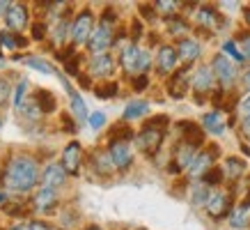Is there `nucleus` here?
<instances>
[{"label":"nucleus","instance_id":"4","mask_svg":"<svg viewBox=\"0 0 250 230\" xmlns=\"http://www.w3.org/2000/svg\"><path fill=\"white\" fill-rule=\"evenodd\" d=\"M92 12L90 9H83L81 14L76 16V21L71 23V39L81 44V42H90V35H92Z\"/></svg>","mask_w":250,"mask_h":230},{"label":"nucleus","instance_id":"23","mask_svg":"<svg viewBox=\"0 0 250 230\" xmlns=\"http://www.w3.org/2000/svg\"><path fill=\"white\" fill-rule=\"evenodd\" d=\"M35 101H37V106L42 113H53L55 111V97L51 94L48 90H37V94H35Z\"/></svg>","mask_w":250,"mask_h":230},{"label":"nucleus","instance_id":"58","mask_svg":"<svg viewBox=\"0 0 250 230\" xmlns=\"http://www.w3.org/2000/svg\"><path fill=\"white\" fill-rule=\"evenodd\" d=\"M85 230H99V228H97V226H90V228H85Z\"/></svg>","mask_w":250,"mask_h":230},{"label":"nucleus","instance_id":"41","mask_svg":"<svg viewBox=\"0 0 250 230\" xmlns=\"http://www.w3.org/2000/svg\"><path fill=\"white\" fill-rule=\"evenodd\" d=\"M0 44H5L7 48H16V37H12L9 32H0Z\"/></svg>","mask_w":250,"mask_h":230},{"label":"nucleus","instance_id":"12","mask_svg":"<svg viewBox=\"0 0 250 230\" xmlns=\"http://www.w3.org/2000/svg\"><path fill=\"white\" fill-rule=\"evenodd\" d=\"M207 212L211 216H216V219L225 216L229 212V196H225V193H213V196H209V200H207Z\"/></svg>","mask_w":250,"mask_h":230},{"label":"nucleus","instance_id":"35","mask_svg":"<svg viewBox=\"0 0 250 230\" xmlns=\"http://www.w3.org/2000/svg\"><path fill=\"white\" fill-rule=\"evenodd\" d=\"M147 127H154V129H163L167 127V115H159V117H152V120H147Z\"/></svg>","mask_w":250,"mask_h":230},{"label":"nucleus","instance_id":"29","mask_svg":"<svg viewBox=\"0 0 250 230\" xmlns=\"http://www.w3.org/2000/svg\"><path fill=\"white\" fill-rule=\"evenodd\" d=\"M223 175H225V173H223L220 168H211L209 173H205V175H202V180H205V184H209V186H216V184H220Z\"/></svg>","mask_w":250,"mask_h":230},{"label":"nucleus","instance_id":"20","mask_svg":"<svg viewBox=\"0 0 250 230\" xmlns=\"http://www.w3.org/2000/svg\"><path fill=\"white\" fill-rule=\"evenodd\" d=\"M213 85V74L209 67H200L195 71V78H193V88L197 92H209Z\"/></svg>","mask_w":250,"mask_h":230},{"label":"nucleus","instance_id":"5","mask_svg":"<svg viewBox=\"0 0 250 230\" xmlns=\"http://www.w3.org/2000/svg\"><path fill=\"white\" fill-rule=\"evenodd\" d=\"M81 157H83L81 143L71 140V143L64 147V152H62V168L67 170V173H71V175H76L78 168H81Z\"/></svg>","mask_w":250,"mask_h":230},{"label":"nucleus","instance_id":"19","mask_svg":"<svg viewBox=\"0 0 250 230\" xmlns=\"http://www.w3.org/2000/svg\"><path fill=\"white\" fill-rule=\"evenodd\" d=\"M64 177H67V170L62 168V166H58V163H51L48 168L44 170V184L46 186H62L64 184Z\"/></svg>","mask_w":250,"mask_h":230},{"label":"nucleus","instance_id":"60","mask_svg":"<svg viewBox=\"0 0 250 230\" xmlns=\"http://www.w3.org/2000/svg\"><path fill=\"white\" fill-rule=\"evenodd\" d=\"M0 67H2V60H0Z\"/></svg>","mask_w":250,"mask_h":230},{"label":"nucleus","instance_id":"30","mask_svg":"<svg viewBox=\"0 0 250 230\" xmlns=\"http://www.w3.org/2000/svg\"><path fill=\"white\" fill-rule=\"evenodd\" d=\"M25 65L32 69H39V71H44V74H53V67L46 65L44 60H39V58H25Z\"/></svg>","mask_w":250,"mask_h":230},{"label":"nucleus","instance_id":"22","mask_svg":"<svg viewBox=\"0 0 250 230\" xmlns=\"http://www.w3.org/2000/svg\"><path fill=\"white\" fill-rule=\"evenodd\" d=\"M197 21L202 23L205 28H220L223 25V19L218 16V12L213 7H202L197 12Z\"/></svg>","mask_w":250,"mask_h":230},{"label":"nucleus","instance_id":"46","mask_svg":"<svg viewBox=\"0 0 250 230\" xmlns=\"http://www.w3.org/2000/svg\"><path fill=\"white\" fill-rule=\"evenodd\" d=\"M140 14H143L145 19H149V21H152L156 12H154V7H149V5H140Z\"/></svg>","mask_w":250,"mask_h":230},{"label":"nucleus","instance_id":"33","mask_svg":"<svg viewBox=\"0 0 250 230\" xmlns=\"http://www.w3.org/2000/svg\"><path fill=\"white\" fill-rule=\"evenodd\" d=\"M104 124H106V115L104 113H92L90 115V127L92 129H101V127H104Z\"/></svg>","mask_w":250,"mask_h":230},{"label":"nucleus","instance_id":"36","mask_svg":"<svg viewBox=\"0 0 250 230\" xmlns=\"http://www.w3.org/2000/svg\"><path fill=\"white\" fill-rule=\"evenodd\" d=\"M239 113H241L243 122H250V94H248V97H243L241 106H239Z\"/></svg>","mask_w":250,"mask_h":230},{"label":"nucleus","instance_id":"43","mask_svg":"<svg viewBox=\"0 0 250 230\" xmlns=\"http://www.w3.org/2000/svg\"><path fill=\"white\" fill-rule=\"evenodd\" d=\"M9 97V83L5 78H0V104H5Z\"/></svg>","mask_w":250,"mask_h":230},{"label":"nucleus","instance_id":"39","mask_svg":"<svg viewBox=\"0 0 250 230\" xmlns=\"http://www.w3.org/2000/svg\"><path fill=\"white\" fill-rule=\"evenodd\" d=\"M147 85H149V78L143 76V74L133 78V90H136V92H143L145 88H147Z\"/></svg>","mask_w":250,"mask_h":230},{"label":"nucleus","instance_id":"2","mask_svg":"<svg viewBox=\"0 0 250 230\" xmlns=\"http://www.w3.org/2000/svg\"><path fill=\"white\" fill-rule=\"evenodd\" d=\"M122 67L126 69L129 74L133 71H143L149 67V53L140 51L138 46H126L124 53H122Z\"/></svg>","mask_w":250,"mask_h":230},{"label":"nucleus","instance_id":"45","mask_svg":"<svg viewBox=\"0 0 250 230\" xmlns=\"http://www.w3.org/2000/svg\"><path fill=\"white\" fill-rule=\"evenodd\" d=\"M78 65H81V58H71V60L64 65V67H67L69 74H78Z\"/></svg>","mask_w":250,"mask_h":230},{"label":"nucleus","instance_id":"18","mask_svg":"<svg viewBox=\"0 0 250 230\" xmlns=\"http://www.w3.org/2000/svg\"><path fill=\"white\" fill-rule=\"evenodd\" d=\"M55 203H58V193H55V189H51V186L39 189V193L35 196V205H37L39 212H48L51 207H55Z\"/></svg>","mask_w":250,"mask_h":230},{"label":"nucleus","instance_id":"1","mask_svg":"<svg viewBox=\"0 0 250 230\" xmlns=\"http://www.w3.org/2000/svg\"><path fill=\"white\" fill-rule=\"evenodd\" d=\"M39 177L37 163L30 157H14L5 170V186L12 191H28Z\"/></svg>","mask_w":250,"mask_h":230},{"label":"nucleus","instance_id":"8","mask_svg":"<svg viewBox=\"0 0 250 230\" xmlns=\"http://www.w3.org/2000/svg\"><path fill=\"white\" fill-rule=\"evenodd\" d=\"M213 71H216V76L223 85H232L236 78V69L234 65L225 58V55H216L213 58Z\"/></svg>","mask_w":250,"mask_h":230},{"label":"nucleus","instance_id":"21","mask_svg":"<svg viewBox=\"0 0 250 230\" xmlns=\"http://www.w3.org/2000/svg\"><path fill=\"white\" fill-rule=\"evenodd\" d=\"M62 85H64V90H67L69 97H71V108H74V113H76V120H85V117H87V108H85V101L78 97L76 92H74V88L69 85L67 78H62Z\"/></svg>","mask_w":250,"mask_h":230},{"label":"nucleus","instance_id":"47","mask_svg":"<svg viewBox=\"0 0 250 230\" xmlns=\"http://www.w3.org/2000/svg\"><path fill=\"white\" fill-rule=\"evenodd\" d=\"M5 212H7V214H12V216H19V214H25V212H23V209H19V205H7L5 207Z\"/></svg>","mask_w":250,"mask_h":230},{"label":"nucleus","instance_id":"14","mask_svg":"<svg viewBox=\"0 0 250 230\" xmlns=\"http://www.w3.org/2000/svg\"><path fill=\"white\" fill-rule=\"evenodd\" d=\"M177 48H172V46H161L159 48V58H156V62H159V71H163V74H167V71H172L174 67H177Z\"/></svg>","mask_w":250,"mask_h":230},{"label":"nucleus","instance_id":"54","mask_svg":"<svg viewBox=\"0 0 250 230\" xmlns=\"http://www.w3.org/2000/svg\"><path fill=\"white\" fill-rule=\"evenodd\" d=\"M81 78V85H83V88H90V81H87V76H78Z\"/></svg>","mask_w":250,"mask_h":230},{"label":"nucleus","instance_id":"26","mask_svg":"<svg viewBox=\"0 0 250 230\" xmlns=\"http://www.w3.org/2000/svg\"><path fill=\"white\" fill-rule=\"evenodd\" d=\"M147 111H149V104H147V101H131L129 106L124 108V117H126V120H136V117L145 115Z\"/></svg>","mask_w":250,"mask_h":230},{"label":"nucleus","instance_id":"25","mask_svg":"<svg viewBox=\"0 0 250 230\" xmlns=\"http://www.w3.org/2000/svg\"><path fill=\"white\" fill-rule=\"evenodd\" d=\"M131 136H133V131H131V127L126 122H117L110 129V140L113 143H126Z\"/></svg>","mask_w":250,"mask_h":230},{"label":"nucleus","instance_id":"59","mask_svg":"<svg viewBox=\"0 0 250 230\" xmlns=\"http://www.w3.org/2000/svg\"><path fill=\"white\" fill-rule=\"evenodd\" d=\"M0 127H2V117H0Z\"/></svg>","mask_w":250,"mask_h":230},{"label":"nucleus","instance_id":"42","mask_svg":"<svg viewBox=\"0 0 250 230\" xmlns=\"http://www.w3.org/2000/svg\"><path fill=\"white\" fill-rule=\"evenodd\" d=\"M64 35H67V21H60L58 28H55V42L60 44L62 39H64Z\"/></svg>","mask_w":250,"mask_h":230},{"label":"nucleus","instance_id":"48","mask_svg":"<svg viewBox=\"0 0 250 230\" xmlns=\"http://www.w3.org/2000/svg\"><path fill=\"white\" fill-rule=\"evenodd\" d=\"M243 55L246 58H250V35H243Z\"/></svg>","mask_w":250,"mask_h":230},{"label":"nucleus","instance_id":"24","mask_svg":"<svg viewBox=\"0 0 250 230\" xmlns=\"http://www.w3.org/2000/svg\"><path fill=\"white\" fill-rule=\"evenodd\" d=\"M243 170H246V161L236 159V157H228V159H225V175H228L229 180L241 177Z\"/></svg>","mask_w":250,"mask_h":230},{"label":"nucleus","instance_id":"17","mask_svg":"<svg viewBox=\"0 0 250 230\" xmlns=\"http://www.w3.org/2000/svg\"><path fill=\"white\" fill-rule=\"evenodd\" d=\"M113 67H115L113 58L106 55V53L94 55V60L90 62V69H92V74H94V76H108V74H113Z\"/></svg>","mask_w":250,"mask_h":230},{"label":"nucleus","instance_id":"37","mask_svg":"<svg viewBox=\"0 0 250 230\" xmlns=\"http://www.w3.org/2000/svg\"><path fill=\"white\" fill-rule=\"evenodd\" d=\"M62 129L67 131V134H74V131H76V124H74V120H71L69 113H62Z\"/></svg>","mask_w":250,"mask_h":230},{"label":"nucleus","instance_id":"28","mask_svg":"<svg viewBox=\"0 0 250 230\" xmlns=\"http://www.w3.org/2000/svg\"><path fill=\"white\" fill-rule=\"evenodd\" d=\"M205 127L209 131H213V134H223V122H220V115L218 113H209V115H205Z\"/></svg>","mask_w":250,"mask_h":230},{"label":"nucleus","instance_id":"44","mask_svg":"<svg viewBox=\"0 0 250 230\" xmlns=\"http://www.w3.org/2000/svg\"><path fill=\"white\" fill-rule=\"evenodd\" d=\"M140 35H143V23H140V21H133V25H131V39L136 42Z\"/></svg>","mask_w":250,"mask_h":230},{"label":"nucleus","instance_id":"52","mask_svg":"<svg viewBox=\"0 0 250 230\" xmlns=\"http://www.w3.org/2000/svg\"><path fill=\"white\" fill-rule=\"evenodd\" d=\"M243 85L250 90V71H246V74H243Z\"/></svg>","mask_w":250,"mask_h":230},{"label":"nucleus","instance_id":"56","mask_svg":"<svg viewBox=\"0 0 250 230\" xmlns=\"http://www.w3.org/2000/svg\"><path fill=\"white\" fill-rule=\"evenodd\" d=\"M243 203H246V205H250V191H248V196L243 198Z\"/></svg>","mask_w":250,"mask_h":230},{"label":"nucleus","instance_id":"31","mask_svg":"<svg viewBox=\"0 0 250 230\" xmlns=\"http://www.w3.org/2000/svg\"><path fill=\"white\" fill-rule=\"evenodd\" d=\"M223 51L232 55V58H234L236 62H243V58H246L243 53H239V48L234 46V42H225V44H223Z\"/></svg>","mask_w":250,"mask_h":230},{"label":"nucleus","instance_id":"27","mask_svg":"<svg viewBox=\"0 0 250 230\" xmlns=\"http://www.w3.org/2000/svg\"><path fill=\"white\" fill-rule=\"evenodd\" d=\"M94 94H97L99 99H113L115 94H117V83L115 81H106V83L94 85Z\"/></svg>","mask_w":250,"mask_h":230},{"label":"nucleus","instance_id":"15","mask_svg":"<svg viewBox=\"0 0 250 230\" xmlns=\"http://www.w3.org/2000/svg\"><path fill=\"white\" fill-rule=\"evenodd\" d=\"M179 129L184 131V140H186V145L197 147V145H202V143H205V134H202V129H200L195 122H179Z\"/></svg>","mask_w":250,"mask_h":230},{"label":"nucleus","instance_id":"11","mask_svg":"<svg viewBox=\"0 0 250 230\" xmlns=\"http://www.w3.org/2000/svg\"><path fill=\"white\" fill-rule=\"evenodd\" d=\"M218 157V145H211L209 147V152L200 154L195 161H193V166H190V175H205L211 170V161Z\"/></svg>","mask_w":250,"mask_h":230},{"label":"nucleus","instance_id":"61","mask_svg":"<svg viewBox=\"0 0 250 230\" xmlns=\"http://www.w3.org/2000/svg\"><path fill=\"white\" fill-rule=\"evenodd\" d=\"M0 200H2V196H0Z\"/></svg>","mask_w":250,"mask_h":230},{"label":"nucleus","instance_id":"51","mask_svg":"<svg viewBox=\"0 0 250 230\" xmlns=\"http://www.w3.org/2000/svg\"><path fill=\"white\" fill-rule=\"evenodd\" d=\"M32 230H48L46 223H32Z\"/></svg>","mask_w":250,"mask_h":230},{"label":"nucleus","instance_id":"34","mask_svg":"<svg viewBox=\"0 0 250 230\" xmlns=\"http://www.w3.org/2000/svg\"><path fill=\"white\" fill-rule=\"evenodd\" d=\"M21 113H25L28 117H32V120H35V117H39V113H42V111H39L37 101H35V104H23V106H21Z\"/></svg>","mask_w":250,"mask_h":230},{"label":"nucleus","instance_id":"32","mask_svg":"<svg viewBox=\"0 0 250 230\" xmlns=\"http://www.w3.org/2000/svg\"><path fill=\"white\" fill-rule=\"evenodd\" d=\"M25 88H28V83H25V81H21V83H19V88H16L14 104H16V108H19V111H21V106L25 104V97H23V94H25Z\"/></svg>","mask_w":250,"mask_h":230},{"label":"nucleus","instance_id":"38","mask_svg":"<svg viewBox=\"0 0 250 230\" xmlns=\"http://www.w3.org/2000/svg\"><path fill=\"white\" fill-rule=\"evenodd\" d=\"M177 5H179V2H174V0H159V2H156V7H159L161 12H174Z\"/></svg>","mask_w":250,"mask_h":230},{"label":"nucleus","instance_id":"7","mask_svg":"<svg viewBox=\"0 0 250 230\" xmlns=\"http://www.w3.org/2000/svg\"><path fill=\"white\" fill-rule=\"evenodd\" d=\"M195 147H190V145H179L177 147V152H174V161L170 163V173H179V170L184 168H190L193 166V161H195Z\"/></svg>","mask_w":250,"mask_h":230},{"label":"nucleus","instance_id":"6","mask_svg":"<svg viewBox=\"0 0 250 230\" xmlns=\"http://www.w3.org/2000/svg\"><path fill=\"white\" fill-rule=\"evenodd\" d=\"M188 85H190L188 69L184 67V69H179V71H174L172 78L167 81V92H170V97H172V99H184V97H186V92H188Z\"/></svg>","mask_w":250,"mask_h":230},{"label":"nucleus","instance_id":"57","mask_svg":"<svg viewBox=\"0 0 250 230\" xmlns=\"http://www.w3.org/2000/svg\"><path fill=\"white\" fill-rule=\"evenodd\" d=\"M246 19H248V23H250V9H248V12H246Z\"/></svg>","mask_w":250,"mask_h":230},{"label":"nucleus","instance_id":"55","mask_svg":"<svg viewBox=\"0 0 250 230\" xmlns=\"http://www.w3.org/2000/svg\"><path fill=\"white\" fill-rule=\"evenodd\" d=\"M243 134L250 138V122H243Z\"/></svg>","mask_w":250,"mask_h":230},{"label":"nucleus","instance_id":"49","mask_svg":"<svg viewBox=\"0 0 250 230\" xmlns=\"http://www.w3.org/2000/svg\"><path fill=\"white\" fill-rule=\"evenodd\" d=\"M202 200H209L207 198V189H197L195 191V203H202Z\"/></svg>","mask_w":250,"mask_h":230},{"label":"nucleus","instance_id":"13","mask_svg":"<svg viewBox=\"0 0 250 230\" xmlns=\"http://www.w3.org/2000/svg\"><path fill=\"white\" fill-rule=\"evenodd\" d=\"M177 55H179V60L190 65L193 60L200 58V44H197L195 39H182V42L177 44Z\"/></svg>","mask_w":250,"mask_h":230},{"label":"nucleus","instance_id":"3","mask_svg":"<svg viewBox=\"0 0 250 230\" xmlns=\"http://www.w3.org/2000/svg\"><path fill=\"white\" fill-rule=\"evenodd\" d=\"M136 143L145 154H154L161 147V143H163V129H154V127L145 124V129L138 134Z\"/></svg>","mask_w":250,"mask_h":230},{"label":"nucleus","instance_id":"50","mask_svg":"<svg viewBox=\"0 0 250 230\" xmlns=\"http://www.w3.org/2000/svg\"><path fill=\"white\" fill-rule=\"evenodd\" d=\"M9 230H32V226H25V223H16V226H12Z\"/></svg>","mask_w":250,"mask_h":230},{"label":"nucleus","instance_id":"16","mask_svg":"<svg viewBox=\"0 0 250 230\" xmlns=\"http://www.w3.org/2000/svg\"><path fill=\"white\" fill-rule=\"evenodd\" d=\"M7 23L9 28H14V30H21L28 25V9L25 5H12L7 12Z\"/></svg>","mask_w":250,"mask_h":230},{"label":"nucleus","instance_id":"9","mask_svg":"<svg viewBox=\"0 0 250 230\" xmlns=\"http://www.w3.org/2000/svg\"><path fill=\"white\" fill-rule=\"evenodd\" d=\"M108 157H110V163H113V166H117V168H129L131 161H133L131 147L126 145V143H113V145H110Z\"/></svg>","mask_w":250,"mask_h":230},{"label":"nucleus","instance_id":"53","mask_svg":"<svg viewBox=\"0 0 250 230\" xmlns=\"http://www.w3.org/2000/svg\"><path fill=\"white\" fill-rule=\"evenodd\" d=\"M12 5H14V2H0V12H5V9L9 12V7H12Z\"/></svg>","mask_w":250,"mask_h":230},{"label":"nucleus","instance_id":"10","mask_svg":"<svg viewBox=\"0 0 250 230\" xmlns=\"http://www.w3.org/2000/svg\"><path fill=\"white\" fill-rule=\"evenodd\" d=\"M110 42H113V35H110V28H106V25H99L97 30L90 35V42H87V46H90V51H94V53H104L108 46H110Z\"/></svg>","mask_w":250,"mask_h":230},{"label":"nucleus","instance_id":"40","mask_svg":"<svg viewBox=\"0 0 250 230\" xmlns=\"http://www.w3.org/2000/svg\"><path fill=\"white\" fill-rule=\"evenodd\" d=\"M44 35H46V23H35L32 25V39H44Z\"/></svg>","mask_w":250,"mask_h":230}]
</instances>
